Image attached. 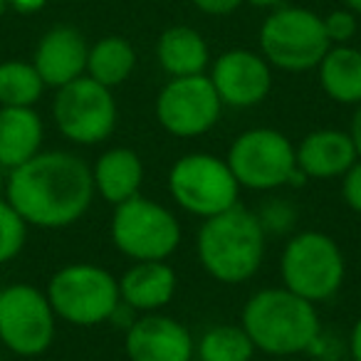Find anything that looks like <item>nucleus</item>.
Wrapping results in <instances>:
<instances>
[{
  "label": "nucleus",
  "instance_id": "nucleus-12",
  "mask_svg": "<svg viewBox=\"0 0 361 361\" xmlns=\"http://www.w3.org/2000/svg\"><path fill=\"white\" fill-rule=\"evenodd\" d=\"M156 121L176 139H198L218 124L223 102L208 75L171 77L156 97Z\"/></svg>",
  "mask_w": 361,
  "mask_h": 361
},
{
  "label": "nucleus",
  "instance_id": "nucleus-14",
  "mask_svg": "<svg viewBox=\"0 0 361 361\" xmlns=\"http://www.w3.org/2000/svg\"><path fill=\"white\" fill-rule=\"evenodd\" d=\"M129 361H191L196 341L183 322L161 312H146L124 331Z\"/></svg>",
  "mask_w": 361,
  "mask_h": 361
},
{
  "label": "nucleus",
  "instance_id": "nucleus-11",
  "mask_svg": "<svg viewBox=\"0 0 361 361\" xmlns=\"http://www.w3.org/2000/svg\"><path fill=\"white\" fill-rule=\"evenodd\" d=\"M57 314L42 290L18 282L0 290V344L13 354H45L55 341Z\"/></svg>",
  "mask_w": 361,
  "mask_h": 361
},
{
  "label": "nucleus",
  "instance_id": "nucleus-1",
  "mask_svg": "<svg viewBox=\"0 0 361 361\" xmlns=\"http://www.w3.org/2000/svg\"><path fill=\"white\" fill-rule=\"evenodd\" d=\"M92 166L70 151H40L8 171L6 198L27 226L42 231L70 228L94 201Z\"/></svg>",
  "mask_w": 361,
  "mask_h": 361
},
{
  "label": "nucleus",
  "instance_id": "nucleus-35",
  "mask_svg": "<svg viewBox=\"0 0 361 361\" xmlns=\"http://www.w3.org/2000/svg\"><path fill=\"white\" fill-rule=\"evenodd\" d=\"M8 11V0H0V18H3V13Z\"/></svg>",
  "mask_w": 361,
  "mask_h": 361
},
{
  "label": "nucleus",
  "instance_id": "nucleus-21",
  "mask_svg": "<svg viewBox=\"0 0 361 361\" xmlns=\"http://www.w3.org/2000/svg\"><path fill=\"white\" fill-rule=\"evenodd\" d=\"M324 94L336 104H361V50L331 45L317 65Z\"/></svg>",
  "mask_w": 361,
  "mask_h": 361
},
{
  "label": "nucleus",
  "instance_id": "nucleus-3",
  "mask_svg": "<svg viewBox=\"0 0 361 361\" xmlns=\"http://www.w3.org/2000/svg\"><path fill=\"white\" fill-rule=\"evenodd\" d=\"M267 235L255 211L233 206L231 211L206 218L196 235V255L201 267L223 285H243L252 280L265 262Z\"/></svg>",
  "mask_w": 361,
  "mask_h": 361
},
{
  "label": "nucleus",
  "instance_id": "nucleus-17",
  "mask_svg": "<svg viewBox=\"0 0 361 361\" xmlns=\"http://www.w3.org/2000/svg\"><path fill=\"white\" fill-rule=\"evenodd\" d=\"M178 277L166 260H144L126 267L119 277V297L134 312H161L176 295Z\"/></svg>",
  "mask_w": 361,
  "mask_h": 361
},
{
  "label": "nucleus",
  "instance_id": "nucleus-15",
  "mask_svg": "<svg viewBox=\"0 0 361 361\" xmlns=\"http://www.w3.org/2000/svg\"><path fill=\"white\" fill-rule=\"evenodd\" d=\"M87 55H90V45L77 27L55 25L40 37L32 55V65L45 87L60 90L75 82L77 77L87 75Z\"/></svg>",
  "mask_w": 361,
  "mask_h": 361
},
{
  "label": "nucleus",
  "instance_id": "nucleus-13",
  "mask_svg": "<svg viewBox=\"0 0 361 361\" xmlns=\"http://www.w3.org/2000/svg\"><path fill=\"white\" fill-rule=\"evenodd\" d=\"M208 80L213 82L223 106L250 109L267 99L272 90V67L260 52L228 50L211 65Z\"/></svg>",
  "mask_w": 361,
  "mask_h": 361
},
{
  "label": "nucleus",
  "instance_id": "nucleus-20",
  "mask_svg": "<svg viewBox=\"0 0 361 361\" xmlns=\"http://www.w3.org/2000/svg\"><path fill=\"white\" fill-rule=\"evenodd\" d=\"M156 60L169 77L206 75L211 65V47L206 37L188 25L166 27L156 42Z\"/></svg>",
  "mask_w": 361,
  "mask_h": 361
},
{
  "label": "nucleus",
  "instance_id": "nucleus-19",
  "mask_svg": "<svg viewBox=\"0 0 361 361\" xmlns=\"http://www.w3.org/2000/svg\"><path fill=\"white\" fill-rule=\"evenodd\" d=\"M45 124L32 106H0V166L13 171L42 151Z\"/></svg>",
  "mask_w": 361,
  "mask_h": 361
},
{
  "label": "nucleus",
  "instance_id": "nucleus-8",
  "mask_svg": "<svg viewBox=\"0 0 361 361\" xmlns=\"http://www.w3.org/2000/svg\"><path fill=\"white\" fill-rule=\"evenodd\" d=\"M109 235L114 247L131 262L169 260L180 245V223L164 203L134 196L114 206Z\"/></svg>",
  "mask_w": 361,
  "mask_h": 361
},
{
  "label": "nucleus",
  "instance_id": "nucleus-26",
  "mask_svg": "<svg viewBox=\"0 0 361 361\" xmlns=\"http://www.w3.org/2000/svg\"><path fill=\"white\" fill-rule=\"evenodd\" d=\"M257 221H260L265 235H292L297 228V221H300V213H297L295 203L290 198H267V201L260 203V208L255 211Z\"/></svg>",
  "mask_w": 361,
  "mask_h": 361
},
{
  "label": "nucleus",
  "instance_id": "nucleus-16",
  "mask_svg": "<svg viewBox=\"0 0 361 361\" xmlns=\"http://www.w3.org/2000/svg\"><path fill=\"white\" fill-rule=\"evenodd\" d=\"M297 169L307 178H341L356 164V149L349 131L341 129H317L310 131L295 146Z\"/></svg>",
  "mask_w": 361,
  "mask_h": 361
},
{
  "label": "nucleus",
  "instance_id": "nucleus-23",
  "mask_svg": "<svg viewBox=\"0 0 361 361\" xmlns=\"http://www.w3.org/2000/svg\"><path fill=\"white\" fill-rule=\"evenodd\" d=\"M201 361H252L255 346L240 324H216L196 341Z\"/></svg>",
  "mask_w": 361,
  "mask_h": 361
},
{
  "label": "nucleus",
  "instance_id": "nucleus-27",
  "mask_svg": "<svg viewBox=\"0 0 361 361\" xmlns=\"http://www.w3.org/2000/svg\"><path fill=\"white\" fill-rule=\"evenodd\" d=\"M356 18L359 16L351 13L349 8H336V11L326 13V16L322 18L324 32H326V37H329L331 45H349V40L356 35V27H359Z\"/></svg>",
  "mask_w": 361,
  "mask_h": 361
},
{
  "label": "nucleus",
  "instance_id": "nucleus-32",
  "mask_svg": "<svg viewBox=\"0 0 361 361\" xmlns=\"http://www.w3.org/2000/svg\"><path fill=\"white\" fill-rule=\"evenodd\" d=\"M349 136H351V141H354L356 156L361 159V104H356V111H354V116H351Z\"/></svg>",
  "mask_w": 361,
  "mask_h": 361
},
{
  "label": "nucleus",
  "instance_id": "nucleus-5",
  "mask_svg": "<svg viewBox=\"0 0 361 361\" xmlns=\"http://www.w3.org/2000/svg\"><path fill=\"white\" fill-rule=\"evenodd\" d=\"M329 47L322 16L310 8L277 6L260 25V55L282 72L317 70Z\"/></svg>",
  "mask_w": 361,
  "mask_h": 361
},
{
  "label": "nucleus",
  "instance_id": "nucleus-30",
  "mask_svg": "<svg viewBox=\"0 0 361 361\" xmlns=\"http://www.w3.org/2000/svg\"><path fill=\"white\" fill-rule=\"evenodd\" d=\"M346 349H349L351 361H361V317L351 324L349 339H346Z\"/></svg>",
  "mask_w": 361,
  "mask_h": 361
},
{
  "label": "nucleus",
  "instance_id": "nucleus-29",
  "mask_svg": "<svg viewBox=\"0 0 361 361\" xmlns=\"http://www.w3.org/2000/svg\"><path fill=\"white\" fill-rule=\"evenodd\" d=\"M193 8L206 16H213V18H223V16H231L235 13L238 8L245 3V0H191Z\"/></svg>",
  "mask_w": 361,
  "mask_h": 361
},
{
  "label": "nucleus",
  "instance_id": "nucleus-2",
  "mask_svg": "<svg viewBox=\"0 0 361 361\" xmlns=\"http://www.w3.org/2000/svg\"><path fill=\"white\" fill-rule=\"evenodd\" d=\"M240 326L255 351L275 359L307 354L322 331L317 305L287 287H265L250 295L240 314Z\"/></svg>",
  "mask_w": 361,
  "mask_h": 361
},
{
  "label": "nucleus",
  "instance_id": "nucleus-25",
  "mask_svg": "<svg viewBox=\"0 0 361 361\" xmlns=\"http://www.w3.org/2000/svg\"><path fill=\"white\" fill-rule=\"evenodd\" d=\"M27 228L30 226L25 218L8 203V198L0 196V265L20 255L27 240Z\"/></svg>",
  "mask_w": 361,
  "mask_h": 361
},
{
  "label": "nucleus",
  "instance_id": "nucleus-33",
  "mask_svg": "<svg viewBox=\"0 0 361 361\" xmlns=\"http://www.w3.org/2000/svg\"><path fill=\"white\" fill-rule=\"evenodd\" d=\"M245 3H250V6H255V8H277L282 0H245Z\"/></svg>",
  "mask_w": 361,
  "mask_h": 361
},
{
  "label": "nucleus",
  "instance_id": "nucleus-9",
  "mask_svg": "<svg viewBox=\"0 0 361 361\" xmlns=\"http://www.w3.org/2000/svg\"><path fill=\"white\" fill-rule=\"evenodd\" d=\"M233 176L247 191H275L290 186L297 171L295 144L282 131L255 126L235 136L226 156Z\"/></svg>",
  "mask_w": 361,
  "mask_h": 361
},
{
  "label": "nucleus",
  "instance_id": "nucleus-18",
  "mask_svg": "<svg viewBox=\"0 0 361 361\" xmlns=\"http://www.w3.org/2000/svg\"><path fill=\"white\" fill-rule=\"evenodd\" d=\"M92 180H94L97 196L111 206H119L139 196L144 183V161L126 146L106 149L92 166Z\"/></svg>",
  "mask_w": 361,
  "mask_h": 361
},
{
  "label": "nucleus",
  "instance_id": "nucleus-7",
  "mask_svg": "<svg viewBox=\"0 0 361 361\" xmlns=\"http://www.w3.org/2000/svg\"><path fill=\"white\" fill-rule=\"evenodd\" d=\"M166 183L176 206L203 221L238 206L243 191L228 161L203 151L176 159Z\"/></svg>",
  "mask_w": 361,
  "mask_h": 361
},
{
  "label": "nucleus",
  "instance_id": "nucleus-24",
  "mask_svg": "<svg viewBox=\"0 0 361 361\" xmlns=\"http://www.w3.org/2000/svg\"><path fill=\"white\" fill-rule=\"evenodd\" d=\"M45 92V82L32 62H0V106H35Z\"/></svg>",
  "mask_w": 361,
  "mask_h": 361
},
{
  "label": "nucleus",
  "instance_id": "nucleus-34",
  "mask_svg": "<svg viewBox=\"0 0 361 361\" xmlns=\"http://www.w3.org/2000/svg\"><path fill=\"white\" fill-rule=\"evenodd\" d=\"M344 8H349L351 13L361 16V0H344Z\"/></svg>",
  "mask_w": 361,
  "mask_h": 361
},
{
  "label": "nucleus",
  "instance_id": "nucleus-22",
  "mask_svg": "<svg viewBox=\"0 0 361 361\" xmlns=\"http://www.w3.org/2000/svg\"><path fill=\"white\" fill-rule=\"evenodd\" d=\"M136 67V50L126 37L119 35H106L90 45V55H87V77H92L99 85L114 87L124 85Z\"/></svg>",
  "mask_w": 361,
  "mask_h": 361
},
{
  "label": "nucleus",
  "instance_id": "nucleus-37",
  "mask_svg": "<svg viewBox=\"0 0 361 361\" xmlns=\"http://www.w3.org/2000/svg\"><path fill=\"white\" fill-rule=\"evenodd\" d=\"M0 188H3V166H0Z\"/></svg>",
  "mask_w": 361,
  "mask_h": 361
},
{
  "label": "nucleus",
  "instance_id": "nucleus-4",
  "mask_svg": "<svg viewBox=\"0 0 361 361\" xmlns=\"http://www.w3.org/2000/svg\"><path fill=\"white\" fill-rule=\"evenodd\" d=\"M280 275L282 287L319 305L331 300L344 285L346 257L339 243L326 233H292L280 257Z\"/></svg>",
  "mask_w": 361,
  "mask_h": 361
},
{
  "label": "nucleus",
  "instance_id": "nucleus-28",
  "mask_svg": "<svg viewBox=\"0 0 361 361\" xmlns=\"http://www.w3.org/2000/svg\"><path fill=\"white\" fill-rule=\"evenodd\" d=\"M341 198L354 213H361V159L341 176Z\"/></svg>",
  "mask_w": 361,
  "mask_h": 361
},
{
  "label": "nucleus",
  "instance_id": "nucleus-31",
  "mask_svg": "<svg viewBox=\"0 0 361 361\" xmlns=\"http://www.w3.org/2000/svg\"><path fill=\"white\" fill-rule=\"evenodd\" d=\"M47 6V0H8V8L20 16H32V13H40Z\"/></svg>",
  "mask_w": 361,
  "mask_h": 361
},
{
  "label": "nucleus",
  "instance_id": "nucleus-36",
  "mask_svg": "<svg viewBox=\"0 0 361 361\" xmlns=\"http://www.w3.org/2000/svg\"><path fill=\"white\" fill-rule=\"evenodd\" d=\"M277 361H300V359H295V356H287V359H277Z\"/></svg>",
  "mask_w": 361,
  "mask_h": 361
},
{
  "label": "nucleus",
  "instance_id": "nucleus-6",
  "mask_svg": "<svg viewBox=\"0 0 361 361\" xmlns=\"http://www.w3.org/2000/svg\"><path fill=\"white\" fill-rule=\"evenodd\" d=\"M57 319L75 326H97L109 322L121 302L119 280L94 262H72L50 277L45 290Z\"/></svg>",
  "mask_w": 361,
  "mask_h": 361
},
{
  "label": "nucleus",
  "instance_id": "nucleus-10",
  "mask_svg": "<svg viewBox=\"0 0 361 361\" xmlns=\"http://www.w3.org/2000/svg\"><path fill=\"white\" fill-rule=\"evenodd\" d=\"M116 99L109 87L82 75L60 87L52 102V119L67 141L94 146L106 141L116 129Z\"/></svg>",
  "mask_w": 361,
  "mask_h": 361
}]
</instances>
